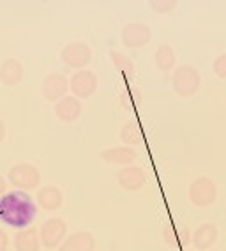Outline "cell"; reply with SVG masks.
Listing matches in <instances>:
<instances>
[{
  "label": "cell",
  "instance_id": "obj_10",
  "mask_svg": "<svg viewBox=\"0 0 226 251\" xmlns=\"http://www.w3.org/2000/svg\"><path fill=\"white\" fill-rule=\"evenodd\" d=\"M145 180H147V177H145L143 168H140V166H135V165L122 166V168L117 172L118 186H120L124 191H127V193L140 191L145 186Z\"/></svg>",
  "mask_w": 226,
  "mask_h": 251
},
{
  "label": "cell",
  "instance_id": "obj_17",
  "mask_svg": "<svg viewBox=\"0 0 226 251\" xmlns=\"http://www.w3.org/2000/svg\"><path fill=\"white\" fill-rule=\"evenodd\" d=\"M13 246L16 251H39L41 250V239L39 230L36 226H28L25 230H18L13 237Z\"/></svg>",
  "mask_w": 226,
  "mask_h": 251
},
{
  "label": "cell",
  "instance_id": "obj_6",
  "mask_svg": "<svg viewBox=\"0 0 226 251\" xmlns=\"http://www.w3.org/2000/svg\"><path fill=\"white\" fill-rule=\"evenodd\" d=\"M68 237V225L62 218H50L41 225L39 239L41 246L46 250H57L62 246V242Z\"/></svg>",
  "mask_w": 226,
  "mask_h": 251
},
{
  "label": "cell",
  "instance_id": "obj_15",
  "mask_svg": "<svg viewBox=\"0 0 226 251\" xmlns=\"http://www.w3.org/2000/svg\"><path fill=\"white\" fill-rule=\"evenodd\" d=\"M95 237L94 233L85 232V230H78L71 233L62 242L60 251H95Z\"/></svg>",
  "mask_w": 226,
  "mask_h": 251
},
{
  "label": "cell",
  "instance_id": "obj_23",
  "mask_svg": "<svg viewBox=\"0 0 226 251\" xmlns=\"http://www.w3.org/2000/svg\"><path fill=\"white\" fill-rule=\"evenodd\" d=\"M212 69H214V75H216L217 78L226 80V51L221 55H217V57L214 58Z\"/></svg>",
  "mask_w": 226,
  "mask_h": 251
},
{
  "label": "cell",
  "instance_id": "obj_11",
  "mask_svg": "<svg viewBox=\"0 0 226 251\" xmlns=\"http://www.w3.org/2000/svg\"><path fill=\"white\" fill-rule=\"evenodd\" d=\"M163 239L168 246L173 248V250H182L191 244V239H193V232H191L189 226L181 223H170L163 228Z\"/></svg>",
  "mask_w": 226,
  "mask_h": 251
},
{
  "label": "cell",
  "instance_id": "obj_4",
  "mask_svg": "<svg viewBox=\"0 0 226 251\" xmlns=\"http://www.w3.org/2000/svg\"><path fill=\"white\" fill-rule=\"evenodd\" d=\"M7 179L20 191H34L41 184V172L30 163H16L7 172Z\"/></svg>",
  "mask_w": 226,
  "mask_h": 251
},
{
  "label": "cell",
  "instance_id": "obj_8",
  "mask_svg": "<svg viewBox=\"0 0 226 251\" xmlns=\"http://www.w3.org/2000/svg\"><path fill=\"white\" fill-rule=\"evenodd\" d=\"M69 92V78L62 73H50L43 78L41 83V94L46 101L50 103H57L62 98H66Z\"/></svg>",
  "mask_w": 226,
  "mask_h": 251
},
{
  "label": "cell",
  "instance_id": "obj_3",
  "mask_svg": "<svg viewBox=\"0 0 226 251\" xmlns=\"http://www.w3.org/2000/svg\"><path fill=\"white\" fill-rule=\"evenodd\" d=\"M187 198L198 209H207L214 205L217 200V186L210 177L207 175H200L196 177L187 188Z\"/></svg>",
  "mask_w": 226,
  "mask_h": 251
},
{
  "label": "cell",
  "instance_id": "obj_22",
  "mask_svg": "<svg viewBox=\"0 0 226 251\" xmlns=\"http://www.w3.org/2000/svg\"><path fill=\"white\" fill-rule=\"evenodd\" d=\"M150 9L158 14H168L177 7V0H150Z\"/></svg>",
  "mask_w": 226,
  "mask_h": 251
},
{
  "label": "cell",
  "instance_id": "obj_26",
  "mask_svg": "<svg viewBox=\"0 0 226 251\" xmlns=\"http://www.w3.org/2000/svg\"><path fill=\"white\" fill-rule=\"evenodd\" d=\"M5 136H7V129H5V124H4V121L0 119V144L5 140Z\"/></svg>",
  "mask_w": 226,
  "mask_h": 251
},
{
  "label": "cell",
  "instance_id": "obj_19",
  "mask_svg": "<svg viewBox=\"0 0 226 251\" xmlns=\"http://www.w3.org/2000/svg\"><path fill=\"white\" fill-rule=\"evenodd\" d=\"M154 62L159 71H163V73L173 71L177 64V53H175V50H173V46L159 45L154 53Z\"/></svg>",
  "mask_w": 226,
  "mask_h": 251
},
{
  "label": "cell",
  "instance_id": "obj_16",
  "mask_svg": "<svg viewBox=\"0 0 226 251\" xmlns=\"http://www.w3.org/2000/svg\"><path fill=\"white\" fill-rule=\"evenodd\" d=\"M219 237V230L214 223H202L200 226H196V230L193 232V239L191 244L195 246V250H210L217 242Z\"/></svg>",
  "mask_w": 226,
  "mask_h": 251
},
{
  "label": "cell",
  "instance_id": "obj_9",
  "mask_svg": "<svg viewBox=\"0 0 226 251\" xmlns=\"http://www.w3.org/2000/svg\"><path fill=\"white\" fill-rule=\"evenodd\" d=\"M120 39L127 48H143L152 39V30L149 25L141 22H131L120 32Z\"/></svg>",
  "mask_w": 226,
  "mask_h": 251
},
{
  "label": "cell",
  "instance_id": "obj_1",
  "mask_svg": "<svg viewBox=\"0 0 226 251\" xmlns=\"http://www.w3.org/2000/svg\"><path fill=\"white\" fill-rule=\"evenodd\" d=\"M36 216L37 203L27 191L13 189L0 198V221L11 228H28V226H32Z\"/></svg>",
  "mask_w": 226,
  "mask_h": 251
},
{
  "label": "cell",
  "instance_id": "obj_12",
  "mask_svg": "<svg viewBox=\"0 0 226 251\" xmlns=\"http://www.w3.org/2000/svg\"><path fill=\"white\" fill-rule=\"evenodd\" d=\"M55 110V115L59 119L60 122H66V124H72V122H76L82 115V103H80V99L74 98V96H66L62 98L60 101H57L53 106Z\"/></svg>",
  "mask_w": 226,
  "mask_h": 251
},
{
  "label": "cell",
  "instance_id": "obj_18",
  "mask_svg": "<svg viewBox=\"0 0 226 251\" xmlns=\"http://www.w3.org/2000/svg\"><path fill=\"white\" fill-rule=\"evenodd\" d=\"M23 75H25V69L18 58H5L0 66V83L7 87L18 85L23 80Z\"/></svg>",
  "mask_w": 226,
  "mask_h": 251
},
{
  "label": "cell",
  "instance_id": "obj_14",
  "mask_svg": "<svg viewBox=\"0 0 226 251\" xmlns=\"http://www.w3.org/2000/svg\"><path fill=\"white\" fill-rule=\"evenodd\" d=\"M36 203L37 207H41L43 211L55 212L62 207L64 195L57 186H43L36 195Z\"/></svg>",
  "mask_w": 226,
  "mask_h": 251
},
{
  "label": "cell",
  "instance_id": "obj_24",
  "mask_svg": "<svg viewBox=\"0 0 226 251\" xmlns=\"http://www.w3.org/2000/svg\"><path fill=\"white\" fill-rule=\"evenodd\" d=\"M9 250V235L4 228H0V251Z\"/></svg>",
  "mask_w": 226,
  "mask_h": 251
},
{
  "label": "cell",
  "instance_id": "obj_2",
  "mask_svg": "<svg viewBox=\"0 0 226 251\" xmlns=\"http://www.w3.org/2000/svg\"><path fill=\"white\" fill-rule=\"evenodd\" d=\"M202 87V75L195 66H177L172 75V89L179 98L189 99Z\"/></svg>",
  "mask_w": 226,
  "mask_h": 251
},
{
  "label": "cell",
  "instance_id": "obj_25",
  "mask_svg": "<svg viewBox=\"0 0 226 251\" xmlns=\"http://www.w3.org/2000/svg\"><path fill=\"white\" fill-rule=\"evenodd\" d=\"M5 193H7V180H5L4 177L0 175V198L4 197Z\"/></svg>",
  "mask_w": 226,
  "mask_h": 251
},
{
  "label": "cell",
  "instance_id": "obj_13",
  "mask_svg": "<svg viewBox=\"0 0 226 251\" xmlns=\"http://www.w3.org/2000/svg\"><path fill=\"white\" fill-rule=\"evenodd\" d=\"M138 157V151L127 145H118V147H110L101 151V159L106 161L108 165H120V166H129L136 161Z\"/></svg>",
  "mask_w": 226,
  "mask_h": 251
},
{
  "label": "cell",
  "instance_id": "obj_27",
  "mask_svg": "<svg viewBox=\"0 0 226 251\" xmlns=\"http://www.w3.org/2000/svg\"><path fill=\"white\" fill-rule=\"evenodd\" d=\"M184 251H196V250H184Z\"/></svg>",
  "mask_w": 226,
  "mask_h": 251
},
{
  "label": "cell",
  "instance_id": "obj_7",
  "mask_svg": "<svg viewBox=\"0 0 226 251\" xmlns=\"http://www.w3.org/2000/svg\"><path fill=\"white\" fill-rule=\"evenodd\" d=\"M97 76L90 69H80V71L72 73V76L69 78V90L72 96L78 99H87L95 94L97 90Z\"/></svg>",
  "mask_w": 226,
  "mask_h": 251
},
{
  "label": "cell",
  "instance_id": "obj_20",
  "mask_svg": "<svg viewBox=\"0 0 226 251\" xmlns=\"http://www.w3.org/2000/svg\"><path fill=\"white\" fill-rule=\"evenodd\" d=\"M120 140L127 147L135 149L136 145L143 144V129H141L140 122L136 121H127L120 129Z\"/></svg>",
  "mask_w": 226,
  "mask_h": 251
},
{
  "label": "cell",
  "instance_id": "obj_21",
  "mask_svg": "<svg viewBox=\"0 0 226 251\" xmlns=\"http://www.w3.org/2000/svg\"><path fill=\"white\" fill-rule=\"evenodd\" d=\"M110 60H112V64L115 66V69H117L122 76H126V78L135 76L136 68H135V62L131 60V57H127V55L122 53V51L112 50V51H110Z\"/></svg>",
  "mask_w": 226,
  "mask_h": 251
},
{
  "label": "cell",
  "instance_id": "obj_5",
  "mask_svg": "<svg viewBox=\"0 0 226 251\" xmlns=\"http://www.w3.org/2000/svg\"><path fill=\"white\" fill-rule=\"evenodd\" d=\"M94 57V51L87 43L83 41H71L64 46L60 51V60L64 66H68L71 69H85V66H89Z\"/></svg>",
  "mask_w": 226,
  "mask_h": 251
}]
</instances>
